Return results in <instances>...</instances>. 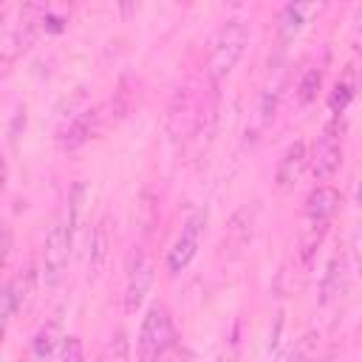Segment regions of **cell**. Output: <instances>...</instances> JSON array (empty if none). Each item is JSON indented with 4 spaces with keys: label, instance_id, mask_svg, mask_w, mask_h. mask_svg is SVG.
<instances>
[{
    "label": "cell",
    "instance_id": "6da1fadb",
    "mask_svg": "<svg viewBox=\"0 0 362 362\" xmlns=\"http://www.w3.org/2000/svg\"><path fill=\"white\" fill-rule=\"evenodd\" d=\"M206 116H212V107L206 105V93L198 79L184 82L167 105V133L175 144L189 141L204 127Z\"/></svg>",
    "mask_w": 362,
    "mask_h": 362
},
{
    "label": "cell",
    "instance_id": "7a4b0ae2",
    "mask_svg": "<svg viewBox=\"0 0 362 362\" xmlns=\"http://www.w3.org/2000/svg\"><path fill=\"white\" fill-rule=\"evenodd\" d=\"M246 42H249V28L240 17H229L212 37V51H209V79L212 85H218L221 79H226L235 65L240 62L243 51H246Z\"/></svg>",
    "mask_w": 362,
    "mask_h": 362
},
{
    "label": "cell",
    "instance_id": "3957f363",
    "mask_svg": "<svg viewBox=\"0 0 362 362\" xmlns=\"http://www.w3.org/2000/svg\"><path fill=\"white\" fill-rule=\"evenodd\" d=\"M175 345V328L170 311L156 303L147 308L139 331V362H164L167 351Z\"/></svg>",
    "mask_w": 362,
    "mask_h": 362
},
{
    "label": "cell",
    "instance_id": "277c9868",
    "mask_svg": "<svg viewBox=\"0 0 362 362\" xmlns=\"http://www.w3.org/2000/svg\"><path fill=\"white\" fill-rule=\"evenodd\" d=\"M71 240H74V235L65 223V215H59L54 221V226L48 229L45 246H42V283H45V288H54L62 280L65 266H68Z\"/></svg>",
    "mask_w": 362,
    "mask_h": 362
},
{
    "label": "cell",
    "instance_id": "5b68a950",
    "mask_svg": "<svg viewBox=\"0 0 362 362\" xmlns=\"http://www.w3.org/2000/svg\"><path fill=\"white\" fill-rule=\"evenodd\" d=\"M308 161H311V170H314L317 181H328V178L337 175V170L342 167V127H339V119H331L322 127V133L314 141V150L308 153Z\"/></svg>",
    "mask_w": 362,
    "mask_h": 362
},
{
    "label": "cell",
    "instance_id": "8992f818",
    "mask_svg": "<svg viewBox=\"0 0 362 362\" xmlns=\"http://www.w3.org/2000/svg\"><path fill=\"white\" fill-rule=\"evenodd\" d=\"M105 124H107L105 105H99V107H85V110H79V113L59 130L57 147H59L62 153H74V150H79L82 144H88Z\"/></svg>",
    "mask_w": 362,
    "mask_h": 362
},
{
    "label": "cell",
    "instance_id": "52a82bcc",
    "mask_svg": "<svg viewBox=\"0 0 362 362\" xmlns=\"http://www.w3.org/2000/svg\"><path fill=\"white\" fill-rule=\"evenodd\" d=\"M204 223H206V212H204V209H198V212H192V215L187 218L181 235L175 238V243H173L170 252H167V269H170L173 274H181V272L189 266V260L195 257L198 243H201Z\"/></svg>",
    "mask_w": 362,
    "mask_h": 362
},
{
    "label": "cell",
    "instance_id": "ba28073f",
    "mask_svg": "<svg viewBox=\"0 0 362 362\" xmlns=\"http://www.w3.org/2000/svg\"><path fill=\"white\" fill-rule=\"evenodd\" d=\"M153 272L156 269H153V260H150L147 252H136L130 257L127 277H124V294H122L127 314H136L141 308V303H144V297H147V291L153 286Z\"/></svg>",
    "mask_w": 362,
    "mask_h": 362
},
{
    "label": "cell",
    "instance_id": "9c48e42d",
    "mask_svg": "<svg viewBox=\"0 0 362 362\" xmlns=\"http://www.w3.org/2000/svg\"><path fill=\"white\" fill-rule=\"evenodd\" d=\"M255 221H257V206L255 204H243L226 223L223 240H221V255L226 260H235L243 255V249L252 243L255 235Z\"/></svg>",
    "mask_w": 362,
    "mask_h": 362
},
{
    "label": "cell",
    "instance_id": "30bf717a",
    "mask_svg": "<svg viewBox=\"0 0 362 362\" xmlns=\"http://www.w3.org/2000/svg\"><path fill=\"white\" fill-rule=\"evenodd\" d=\"M283 88H286V57H283V48H280L269 59L266 79H263V88H260V102H257L260 124H269L274 119L277 105H280V96H283Z\"/></svg>",
    "mask_w": 362,
    "mask_h": 362
},
{
    "label": "cell",
    "instance_id": "8fae6325",
    "mask_svg": "<svg viewBox=\"0 0 362 362\" xmlns=\"http://www.w3.org/2000/svg\"><path fill=\"white\" fill-rule=\"evenodd\" d=\"M342 206V195L339 189H334L331 184H320L308 192L305 198V221L308 226H328L331 218L339 212Z\"/></svg>",
    "mask_w": 362,
    "mask_h": 362
},
{
    "label": "cell",
    "instance_id": "7c38bea8",
    "mask_svg": "<svg viewBox=\"0 0 362 362\" xmlns=\"http://www.w3.org/2000/svg\"><path fill=\"white\" fill-rule=\"evenodd\" d=\"M305 167H308V144H305L303 139H297V141H291V144L283 150V156H280V161H277V170H274L277 187H280V189H291V187L303 178Z\"/></svg>",
    "mask_w": 362,
    "mask_h": 362
},
{
    "label": "cell",
    "instance_id": "4fadbf2b",
    "mask_svg": "<svg viewBox=\"0 0 362 362\" xmlns=\"http://www.w3.org/2000/svg\"><path fill=\"white\" fill-rule=\"evenodd\" d=\"M110 246H113V238H110V223L107 218H102L90 235V252H88V280L90 283H99L102 274L107 272V260H110Z\"/></svg>",
    "mask_w": 362,
    "mask_h": 362
},
{
    "label": "cell",
    "instance_id": "5bb4252c",
    "mask_svg": "<svg viewBox=\"0 0 362 362\" xmlns=\"http://www.w3.org/2000/svg\"><path fill=\"white\" fill-rule=\"evenodd\" d=\"M28 291H31V274H17L11 277L3 288H0V339L11 322V317L23 308V303L28 300Z\"/></svg>",
    "mask_w": 362,
    "mask_h": 362
},
{
    "label": "cell",
    "instance_id": "9a60e30c",
    "mask_svg": "<svg viewBox=\"0 0 362 362\" xmlns=\"http://www.w3.org/2000/svg\"><path fill=\"white\" fill-rule=\"evenodd\" d=\"M320 11V6L317 3H288V6H283V11H280V20H277V31H280V48L308 23V17L311 14H317Z\"/></svg>",
    "mask_w": 362,
    "mask_h": 362
},
{
    "label": "cell",
    "instance_id": "2e32d148",
    "mask_svg": "<svg viewBox=\"0 0 362 362\" xmlns=\"http://www.w3.org/2000/svg\"><path fill=\"white\" fill-rule=\"evenodd\" d=\"M59 339H62V331H59V320H51L45 322L34 339H31V354H28V362H48L54 356V351L59 348Z\"/></svg>",
    "mask_w": 362,
    "mask_h": 362
},
{
    "label": "cell",
    "instance_id": "e0dca14e",
    "mask_svg": "<svg viewBox=\"0 0 362 362\" xmlns=\"http://www.w3.org/2000/svg\"><path fill=\"white\" fill-rule=\"evenodd\" d=\"M354 71H345V76L334 85V90H331V96H328V107H331V113H334V119H339L342 113H345V107L351 105V99H354Z\"/></svg>",
    "mask_w": 362,
    "mask_h": 362
},
{
    "label": "cell",
    "instance_id": "ac0fdd59",
    "mask_svg": "<svg viewBox=\"0 0 362 362\" xmlns=\"http://www.w3.org/2000/svg\"><path fill=\"white\" fill-rule=\"evenodd\" d=\"M136 215H139V226H141V232H144V235H150V232H153V226L158 223V198H156L150 189H144V192L139 195Z\"/></svg>",
    "mask_w": 362,
    "mask_h": 362
},
{
    "label": "cell",
    "instance_id": "d6986e66",
    "mask_svg": "<svg viewBox=\"0 0 362 362\" xmlns=\"http://www.w3.org/2000/svg\"><path fill=\"white\" fill-rule=\"evenodd\" d=\"M127 356H130V342H127V334H124V331H116V334H113V337L105 342L99 362H127Z\"/></svg>",
    "mask_w": 362,
    "mask_h": 362
},
{
    "label": "cell",
    "instance_id": "ffe728a7",
    "mask_svg": "<svg viewBox=\"0 0 362 362\" xmlns=\"http://www.w3.org/2000/svg\"><path fill=\"white\" fill-rule=\"evenodd\" d=\"M322 85V71L320 68H308L297 85V105H311L317 99V90Z\"/></svg>",
    "mask_w": 362,
    "mask_h": 362
},
{
    "label": "cell",
    "instance_id": "44dd1931",
    "mask_svg": "<svg viewBox=\"0 0 362 362\" xmlns=\"http://www.w3.org/2000/svg\"><path fill=\"white\" fill-rule=\"evenodd\" d=\"M59 362H85V348H82L79 337H62Z\"/></svg>",
    "mask_w": 362,
    "mask_h": 362
},
{
    "label": "cell",
    "instance_id": "7402d4cb",
    "mask_svg": "<svg viewBox=\"0 0 362 362\" xmlns=\"http://www.w3.org/2000/svg\"><path fill=\"white\" fill-rule=\"evenodd\" d=\"M311 339H314L311 334L300 337V339H297V342H294V345L288 348V354H286V356H283L280 362H305V359L311 356Z\"/></svg>",
    "mask_w": 362,
    "mask_h": 362
},
{
    "label": "cell",
    "instance_id": "603a6c76",
    "mask_svg": "<svg viewBox=\"0 0 362 362\" xmlns=\"http://www.w3.org/2000/svg\"><path fill=\"white\" fill-rule=\"evenodd\" d=\"M8 249H11V232L0 223V269H3V263L8 257Z\"/></svg>",
    "mask_w": 362,
    "mask_h": 362
},
{
    "label": "cell",
    "instance_id": "cb8c5ba5",
    "mask_svg": "<svg viewBox=\"0 0 362 362\" xmlns=\"http://www.w3.org/2000/svg\"><path fill=\"white\" fill-rule=\"evenodd\" d=\"M3 184H6V161L0 156V189H3Z\"/></svg>",
    "mask_w": 362,
    "mask_h": 362
}]
</instances>
